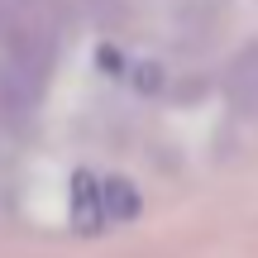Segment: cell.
Wrapping results in <instances>:
<instances>
[{"instance_id": "6da1fadb", "label": "cell", "mask_w": 258, "mask_h": 258, "mask_svg": "<svg viewBox=\"0 0 258 258\" xmlns=\"http://www.w3.org/2000/svg\"><path fill=\"white\" fill-rule=\"evenodd\" d=\"M225 101L239 115H258V43H244L225 67Z\"/></svg>"}]
</instances>
